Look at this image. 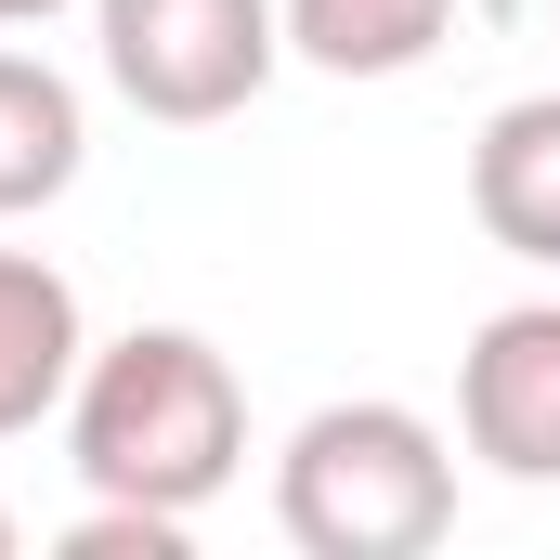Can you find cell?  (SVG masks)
<instances>
[{
  "mask_svg": "<svg viewBox=\"0 0 560 560\" xmlns=\"http://www.w3.org/2000/svg\"><path fill=\"white\" fill-rule=\"evenodd\" d=\"M275 522L300 560H430L456 535V443L392 392L313 405L275 456Z\"/></svg>",
  "mask_w": 560,
  "mask_h": 560,
  "instance_id": "cell-2",
  "label": "cell"
},
{
  "mask_svg": "<svg viewBox=\"0 0 560 560\" xmlns=\"http://www.w3.org/2000/svg\"><path fill=\"white\" fill-rule=\"evenodd\" d=\"M105 79L156 131H222L275 92L287 66V0H92Z\"/></svg>",
  "mask_w": 560,
  "mask_h": 560,
  "instance_id": "cell-3",
  "label": "cell"
},
{
  "mask_svg": "<svg viewBox=\"0 0 560 560\" xmlns=\"http://www.w3.org/2000/svg\"><path fill=\"white\" fill-rule=\"evenodd\" d=\"M0 560H13V509H0Z\"/></svg>",
  "mask_w": 560,
  "mask_h": 560,
  "instance_id": "cell-11",
  "label": "cell"
},
{
  "mask_svg": "<svg viewBox=\"0 0 560 560\" xmlns=\"http://www.w3.org/2000/svg\"><path fill=\"white\" fill-rule=\"evenodd\" d=\"M66 456H79L92 495H131V509L196 522L248 469V392H235L222 339H196V326L92 339L79 352V392H66Z\"/></svg>",
  "mask_w": 560,
  "mask_h": 560,
  "instance_id": "cell-1",
  "label": "cell"
},
{
  "mask_svg": "<svg viewBox=\"0 0 560 560\" xmlns=\"http://www.w3.org/2000/svg\"><path fill=\"white\" fill-rule=\"evenodd\" d=\"M456 443L495 482H560V300H509L456 352Z\"/></svg>",
  "mask_w": 560,
  "mask_h": 560,
  "instance_id": "cell-4",
  "label": "cell"
},
{
  "mask_svg": "<svg viewBox=\"0 0 560 560\" xmlns=\"http://www.w3.org/2000/svg\"><path fill=\"white\" fill-rule=\"evenodd\" d=\"M52 13H66V0H0V26H52Z\"/></svg>",
  "mask_w": 560,
  "mask_h": 560,
  "instance_id": "cell-10",
  "label": "cell"
},
{
  "mask_svg": "<svg viewBox=\"0 0 560 560\" xmlns=\"http://www.w3.org/2000/svg\"><path fill=\"white\" fill-rule=\"evenodd\" d=\"M79 352H92V326H79V287L52 275L39 248H0V443H26L39 418H66V392H79Z\"/></svg>",
  "mask_w": 560,
  "mask_h": 560,
  "instance_id": "cell-6",
  "label": "cell"
},
{
  "mask_svg": "<svg viewBox=\"0 0 560 560\" xmlns=\"http://www.w3.org/2000/svg\"><path fill=\"white\" fill-rule=\"evenodd\" d=\"M469 222L509 261L560 275V92H522V105L482 118V143H469Z\"/></svg>",
  "mask_w": 560,
  "mask_h": 560,
  "instance_id": "cell-5",
  "label": "cell"
},
{
  "mask_svg": "<svg viewBox=\"0 0 560 560\" xmlns=\"http://www.w3.org/2000/svg\"><path fill=\"white\" fill-rule=\"evenodd\" d=\"M183 548H196V522L131 509V495H92V509L66 522V560H183Z\"/></svg>",
  "mask_w": 560,
  "mask_h": 560,
  "instance_id": "cell-9",
  "label": "cell"
},
{
  "mask_svg": "<svg viewBox=\"0 0 560 560\" xmlns=\"http://www.w3.org/2000/svg\"><path fill=\"white\" fill-rule=\"evenodd\" d=\"M92 156V118H79V79L39 66V52H0V222L52 209Z\"/></svg>",
  "mask_w": 560,
  "mask_h": 560,
  "instance_id": "cell-7",
  "label": "cell"
},
{
  "mask_svg": "<svg viewBox=\"0 0 560 560\" xmlns=\"http://www.w3.org/2000/svg\"><path fill=\"white\" fill-rule=\"evenodd\" d=\"M456 0H287V52L326 79H405L443 52Z\"/></svg>",
  "mask_w": 560,
  "mask_h": 560,
  "instance_id": "cell-8",
  "label": "cell"
}]
</instances>
